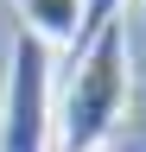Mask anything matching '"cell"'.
Instances as JSON below:
<instances>
[{
	"instance_id": "obj_1",
	"label": "cell",
	"mask_w": 146,
	"mask_h": 152,
	"mask_svg": "<svg viewBox=\"0 0 146 152\" xmlns=\"http://www.w3.org/2000/svg\"><path fill=\"white\" fill-rule=\"evenodd\" d=\"M127 102H134V51H127V26L114 19L89 45H76V64L51 95V140L64 152H102Z\"/></svg>"
},
{
	"instance_id": "obj_2",
	"label": "cell",
	"mask_w": 146,
	"mask_h": 152,
	"mask_svg": "<svg viewBox=\"0 0 146 152\" xmlns=\"http://www.w3.org/2000/svg\"><path fill=\"white\" fill-rule=\"evenodd\" d=\"M51 95H57L51 51L32 32H13L7 89H0V152H45L51 146Z\"/></svg>"
},
{
	"instance_id": "obj_3",
	"label": "cell",
	"mask_w": 146,
	"mask_h": 152,
	"mask_svg": "<svg viewBox=\"0 0 146 152\" xmlns=\"http://www.w3.org/2000/svg\"><path fill=\"white\" fill-rule=\"evenodd\" d=\"M19 32H32L45 51H76L83 38V0H13Z\"/></svg>"
},
{
	"instance_id": "obj_4",
	"label": "cell",
	"mask_w": 146,
	"mask_h": 152,
	"mask_svg": "<svg viewBox=\"0 0 146 152\" xmlns=\"http://www.w3.org/2000/svg\"><path fill=\"white\" fill-rule=\"evenodd\" d=\"M121 7H127V0H83V38H76V45H89L102 26H114V19H121Z\"/></svg>"
}]
</instances>
